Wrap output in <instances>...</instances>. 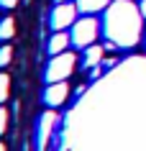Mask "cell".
<instances>
[{"label":"cell","mask_w":146,"mask_h":151,"mask_svg":"<svg viewBox=\"0 0 146 151\" xmlns=\"http://www.w3.org/2000/svg\"><path fill=\"white\" fill-rule=\"evenodd\" d=\"M141 10L136 3L131 0H115L105 8V21H103V31L108 41H113L115 46L131 49L136 46L141 39Z\"/></svg>","instance_id":"obj_1"},{"label":"cell","mask_w":146,"mask_h":151,"mask_svg":"<svg viewBox=\"0 0 146 151\" xmlns=\"http://www.w3.org/2000/svg\"><path fill=\"white\" fill-rule=\"evenodd\" d=\"M97 33H100V21L95 16H82L74 21V26L69 28V36H72V46L74 49H85L92 46L97 39Z\"/></svg>","instance_id":"obj_2"},{"label":"cell","mask_w":146,"mask_h":151,"mask_svg":"<svg viewBox=\"0 0 146 151\" xmlns=\"http://www.w3.org/2000/svg\"><path fill=\"white\" fill-rule=\"evenodd\" d=\"M74 64H77V56L72 51H64V54L51 56L46 64V72H44V80L46 85H54V82H67V77L74 72Z\"/></svg>","instance_id":"obj_3"},{"label":"cell","mask_w":146,"mask_h":151,"mask_svg":"<svg viewBox=\"0 0 146 151\" xmlns=\"http://www.w3.org/2000/svg\"><path fill=\"white\" fill-rule=\"evenodd\" d=\"M77 5L72 3H57L51 13H49V26H51V31H67V28H72L74 21H77Z\"/></svg>","instance_id":"obj_4"},{"label":"cell","mask_w":146,"mask_h":151,"mask_svg":"<svg viewBox=\"0 0 146 151\" xmlns=\"http://www.w3.org/2000/svg\"><path fill=\"white\" fill-rule=\"evenodd\" d=\"M59 123V115L54 113V108H49L46 113H41L39 126H36V151H46L49 138L54 133V126Z\"/></svg>","instance_id":"obj_5"},{"label":"cell","mask_w":146,"mask_h":151,"mask_svg":"<svg viewBox=\"0 0 146 151\" xmlns=\"http://www.w3.org/2000/svg\"><path fill=\"white\" fill-rule=\"evenodd\" d=\"M67 97H69V85L67 82H54V85H46V90H44V105L54 108V110L67 103Z\"/></svg>","instance_id":"obj_6"},{"label":"cell","mask_w":146,"mask_h":151,"mask_svg":"<svg viewBox=\"0 0 146 151\" xmlns=\"http://www.w3.org/2000/svg\"><path fill=\"white\" fill-rule=\"evenodd\" d=\"M69 46H72V36L67 31H54L49 44H46V51H49V56H57V54L69 51Z\"/></svg>","instance_id":"obj_7"},{"label":"cell","mask_w":146,"mask_h":151,"mask_svg":"<svg viewBox=\"0 0 146 151\" xmlns=\"http://www.w3.org/2000/svg\"><path fill=\"white\" fill-rule=\"evenodd\" d=\"M103 56H105V46H100V44H92V46L85 49V54H82V67H100L103 64Z\"/></svg>","instance_id":"obj_8"},{"label":"cell","mask_w":146,"mask_h":151,"mask_svg":"<svg viewBox=\"0 0 146 151\" xmlns=\"http://www.w3.org/2000/svg\"><path fill=\"white\" fill-rule=\"evenodd\" d=\"M74 5H77V10L82 16H95V13H100V10H105L110 5V0H77Z\"/></svg>","instance_id":"obj_9"},{"label":"cell","mask_w":146,"mask_h":151,"mask_svg":"<svg viewBox=\"0 0 146 151\" xmlns=\"http://www.w3.org/2000/svg\"><path fill=\"white\" fill-rule=\"evenodd\" d=\"M13 36H16V21H13V16L0 18V41H10Z\"/></svg>","instance_id":"obj_10"},{"label":"cell","mask_w":146,"mask_h":151,"mask_svg":"<svg viewBox=\"0 0 146 151\" xmlns=\"http://www.w3.org/2000/svg\"><path fill=\"white\" fill-rule=\"evenodd\" d=\"M8 95H10V77L5 72H0V105L8 100Z\"/></svg>","instance_id":"obj_11"},{"label":"cell","mask_w":146,"mask_h":151,"mask_svg":"<svg viewBox=\"0 0 146 151\" xmlns=\"http://www.w3.org/2000/svg\"><path fill=\"white\" fill-rule=\"evenodd\" d=\"M10 62H13V46L10 44H3L0 46V69H5Z\"/></svg>","instance_id":"obj_12"},{"label":"cell","mask_w":146,"mask_h":151,"mask_svg":"<svg viewBox=\"0 0 146 151\" xmlns=\"http://www.w3.org/2000/svg\"><path fill=\"white\" fill-rule=\"evenodd\" d=\"M8 131V108L5 105H0V136Z\"/></svg>","instance_id":"obj_13"},{"label":"cell","mask_w":146,"mask_h":151,"mask_svg":"<svg viewBox=\"0 0 146 151\" xmlns=\"http://www.w3.org/2000/svg\"><path fill=\"white\" fill-rule=\"evenodd\" d=\"M21 0H0V8H5V10H10V8H16Z\"/></svg>","instance_id":"obj_14"},{"label":"cell","mask_w":146,"mask_h":151,"mask_svg":"<svg viewBox=\"0 0 146 151\" xmlns=\"http://www.w3.org/2000/svg\"><path fill=\"white\" fill-rule=\"evenodd\" d=\"M100 74H103V69H100V67H92V69H90V80H97Z\"/></svg>","instance_id":"obj_15"},{"label":"cell","mask_w":146,"mask_h":151,"mask_svg":"<svg viewBox=\"0 0 146 151\" xmlns=\"http://www.w3.org/2000/svg\"><path fill=\"white\" fill-rule=\"evenodd\" d=\"M138 10H141V16L146 18V0H138Z\"/></svg>","instance_id":"obj_16"},{"label":"cell","mask_w":146,"mask_h":151,"mask_svg":"<svg viewBox=\"0 0 146 151\" xmlns=\"http://www.w3.org/2000/svg\"><path fill=\"white\" fill-rule=\"evenodd\" d=\"M54 3H72V0H54Z\"/></svg>","instance_id":"obj_17"},{"label":"cell","mask_w":146,"mask_h":151,"mask_svg":"<svg viewBox=\"0 0 146 151\" xmlns=\"http://www.w3.org/2000/svg\"><path fill=\"white\" fill-rule=\"evenodd\" d=\"M0 151H8V149H5V143H0Z\"/></svg>","instance_id":"obj_18"}]
</instances>
